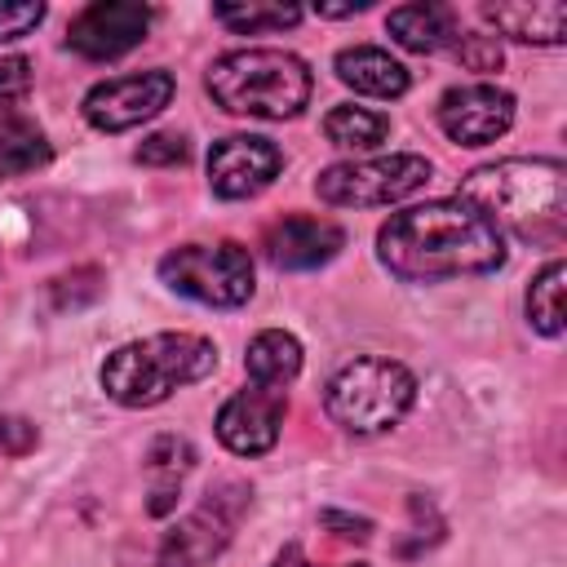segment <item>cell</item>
<instances>
[{
    "mask_svg": "<svg viewBox=\"0 0 567 567\" xmlns=\"http://www.w3.org/2000/svg\"><path fill=\"white\" fill-rule=\"evenodd\" d=\"M430 182V159L399 151V155H377V159H346L332 164L315 177V195L332 208H381L399 204L412 190Z\"/></svg>",
    "mask_w": 567,
    "mask_h": 567,
    "instance_id": "7",
    "label": "cell"
},
{
    "mask_svg": "<svg viewBox=\"0 0 567 567\" xmlns=\"http://www.w3.org/2000/svg\"><path fill=\"white\" fill-rule=\"evenodd\" d=\"M31 93V62L27 58H4L0 62V111H13Z\"/></svg>",
    "mask_w": 567,
    "mask_h": 567,
    "instance_id": "25",
    "label": "cell"
},
{
    "mask_svg": "<svg viewBox=\"0 0 567 567\" xmlns=\"http://www.w3.org/2000/svg\"><path fill=\"white\" fill-rule=\"evenodd\" d=\"M35 425L31 421H22V416H4L0 421V447L9 452V456H22V452H31L35 447Z\"/></svg>",
    "mask_w": 567,
    "mask_h": 567,
    "instance_id": "28",
    "label": "cell"
},
{
    "mask_svg": "<svg viewBox=\"0 0 567 567\" xmlns=\"http://www.w3.org/2000/svg\"><path fill=\"white\" fill-rule=\"evenodd\" d=\"M368 9V0H354V4H319L315 13H323V18H350V13H363Z\"/></svg>",
    "mask_w": 567,
    "mask_h": 567,
    "instance_id": "30",
    "label": "cell"
},
{
    "mask_svg": "<svg viewBox=\"0 0 567 567\" xmlns=\"http://www.w3.org/2000/svg\"><path fill=\"white\" fill-rule=\"evenodd\" d=\"M275 567H319L315 558H306V549L301 545H288L279 558H275ZM341 567H363V563H341Z\"/></svg>",
    "mask_w": 567,
    "mask_h": 567,
    "instance_id": "29",
    "label": "cell"
},
{
    "mask_svg": "<svg viewBox=\"0 0 567 567\" xmlns=\"http://www.w3.org/2000/svg\"><path fill=\"white\" fill-rule=\"evenodd\" d=\"M217 368V346L195 332H155L106 354L102 390L120 408H155L173 390L204 381Z\"/></svg>",
    "mask_w": 567,
    "mask_h": 567,
    "instance_id": "3",
    "label": "cell"
},
{
    "mask_svg": "<svg viewBox=\"0 0 567 567\" xmlns=\"http://www.w3.org/2000/svg\"><path fill=\"white\" fill-rule=\"evenodd\" d=\"M190 465H195V447H190L186 439L164 434V439L151 443V456H146V470H151V478H155L151 514H168V509H173L177 487H182V478L190 474Z\"/></svg>",
    "mask_w": 567,
    "mask_h": 567,
    "instance_id": "20",
    "label": "cell"
},
{
    "mask_svg": "<svg viewBox=\"0 0 567 567\" xmlns=\"http://www.w3.org/2000/svg\"><path fill=\"white\" fill-rule=\"evenodd\" d=\"M385 27L408 53H439L456 44V13L447 4H399L390 9Z\"/></svg>",
    "mask_w": 567,
    "mask_h": 567,
    "instance_id": "17",
    "label": "cell"
},
{
    "mask_svg": "<svg viewBox=\"0 0 567 567\" xmlns=\"http://www.w3.org/2000/svg\"><path fill=\"white\" fill-rule=\"evenodd\" d=\"M416 399V377L399 359L363 354L332 372L323 390L328 416L350 434H381L408 416Z\"/></svg>",
    "mask_w": 567,
    "mask_h": 567,
    "instance_id": "5",
    "label": "cell"
},
{
    "mask_svg": "<svg viewBox=\"0 0 567 567\" xmlns=\"http://www.w3.org/2000/svg\"><path fill=\"white\" fill-rule=\"evenodd\" d=\"M337 80L350 84L354 93H368V97H403L412 75L399 58H390L385 49L377 44H354V49H341L337 53Z\"/></svg>",
    "mask_w": 567,
    "mask_h": 567,
    "instance_id": "15",
    "label": "cell"
},
{
    "mask_svg": "<svg viewBox=\"0 0 567 567\" xmlns=\"http://www.w3.org/2000/svg\"><path fill=\"white\" fill-rule=\"evenodd\" d=\"M244 509H248V487H244V483H221V487H213V492L164 536L159 563H164V567H204V563H213V558L230 545V536H235Z\"/></svg>",
    "mask_w": 567,
    "mask_h": 567,
    "instance_id": "8",
    "label": "cell"
},
{
    "mask_svg": "<svg viewBox=\"0 0 567 567\" xmlns=\"http://www.w3.org/2000/svg\"><path fill=\"white\" fill-rule=\"evenodd\" d=\"M483 18L523 44H563L567 35V4L563 0H536V4H483Z\"/></svg>",
    "mask_w": 567,
    "mask_h": 567,
    "instance_id": "16",
    "label": "cell"
},
{
    "mask_svg": "<svg viewBox=\"0 0 567 567\" xmlns=\"http://www.w3.org/2000/svg\"><path fill=\"white\" fill-rule=\"evenodd\" d=\"M563 279H567V266L554 257V261H545V270L527 288V319L545 337L563 332Z\"/></svg>",
    "mask_w": 567,
    "mask_h": 567,
    "instance_id": "22",
    "label": "cell"
},
{
    "mask_svg": "<svg viewBox=\"0 0 567 567\" xmlns=\"http://www.w3.org/2000/svg\"><path fill=\"white\" fill-rule=\"evenodd\" d=\"M381 266L403 284H443L505 266V235L461 195L425 199L377 230Z\"/></svg>",
    "mask_w": 567,
    "mask_h": 567,
    "instance_id": "1",
    "label": "cell"
},
{
    "mask_svg": "<svg viewBox=\"0 0 567 567\" xmlns=\"http://www.w3.org/2000/svg\"><path fill=\"white\" fill-rule=\"evenodd\" d=\"M244 368H248V381L252 385H270V390H284L288 381H297L301 372V341L284 328H266L248 341V354H244Z\"/></svg>",
    "mask_w": 567,
    "mask_h": 567,
    "instance_id": "18",
    "label": "cell"
},
{
    "mask_svg": "<svg viewBox=\"0 0 567 567\" xmlns=\"http://www.w3.org/2000/svg\"><path fill=\"white\" fill-rule=\"evenodd\" d=\"M266 257L279 266V270H315L323 261H332L341 248H346V230L328 217H306V213H292V217H279L266 239H261Z\"/></svg>",
    "mask_w": 567,
    "mask_h": 567,
    "instance_id": "14",
    "label": "cell"
},
{
    "mask_svg": "<svg viewBox=\"0 0 567 567\" xmlns=\"http://www.w3.org/2000/svg\"><path fill=\"white\" fill-rule=\"evenodd\" d=\"M284 168V151L257 133H230L208 151V186L221 199H252L261 195Z\"/></svg>",
    "mask_w": 567,
    "mask_h": 567,
    "instance_id": "10",
    "label": "cell"
},
{
    "mask_svg": "<svg viewBox=\"0 0 567 567\" xmlns=\"http://www.w3.org/2000/svg\"><path fill=\"white\" fill-rule=\"evenodd\" d=\"M284 412H288V399L284 390H270V385H252L230 394L217 412V439L235 452V456H261L279 443V425H284Z\"/></svg>",
    "mask_w": 567,
    "mask_h": 567,
    "instance_id": "13",
    "label": "cell"
},
{
    "mask_svg": "<svg viewBox=\"0 0 567 567\" xmlns=\"http://www.w3.org/2000/svg\"><path fill=\"white\" fill-rule=\"evenodd\" d=\"M173 102V75L168 71H133L102 80L84 93V120L102 133H128L146 120H155Z\"/></svg>",
    "mask_w": 567,
    "mask_h": 567,
    "instance_id": "9",
    "label": "cell"
},
{
    "mask_svg": "<svg viewBox=\"0 0 567 567\" xmlns=\"http://www.w3.org/2000/svg\"><path fill=\"white\" fill-rule=\"evenodd\" d=\"M208 93L230 115L292 120L310 102V66L284 49H235L208 66Z\"/></svg>",
    "mask_w": 567,
    "mask_h": 567,
    "instance_id": "4",
    "label": "cell"
},
{
    "mask_svg": "<svg viewBox=\"0 0 567 567\" xmlns=\"http://www.w3.org/2000/svg\"><path fill=\"white\" fill-rule=\"evenodd\" d=\"M213 18L226 22V27L239 31V35H257V31L297 27V22H301V9H297V4H261V0H248V4H217Z\"/></svg>",
    "mask_w": 567,
    "mask_h": 567,
    "instance_id": "23",
    "label": "cell"
},
{
    "mask_svg": "<svg viewBox=\"0 0 567 567\" xmlns=\"http://www.w3.org/2000/svg\"><path fill=\"white\" fill-rule=\"evenodd\" d=\"M44 22V4H0V40H22Z\"/></svg>",
    "mask_w": 567,
    "mask_h": 567,
    "instance_id": "27",
    "label": "cell"
},
{
    "mask_svg": "<svg viewBox=\"0 0 567 567\" xmlns=\"http://www.w3.org/2000/svg\"><path fill=\"white\" fill-rule=\"evenodd\" d=\"M44 164H49L44 128L31 115H22L18 106L0 111V177H27Z\"/></svg>",
    "mask_w": 567,
    "mask_h": 567,
    "instance_id": "19",
    "label": "cell"
},
{
    "mask_svg": "<svg viewBox=\"0 0 567 567\" xmlns=\"http://www.w3.org/2000/svg\"><path fill=\"white\" fill-rule=\"evenodd\" d=\"M501 235L558 248L567 235V177L558 159H496L461 177L456 190Z\"/></svg>",
    "mask_w": 567,
    "mask_h": 567,
    "instance_id": "2",
    "label": "cell"
},
{
    "mask_svg": "<svg viewBox=\"0 0 567 567\" xmlns=\"http://www.w3.org/2000/svg\"><path fill=\"white\" fill-rule=\"evenodd\" d=\"M390 133V115L368 111V106H332L323 115V137L341 151H372Z\"/></svg>",
    "mask_w": 567,
    "mask_h": 567,
    "instance_id": "21",
    "label": "cell"
},
{
    "mask_svg": "<svg viewBox=\"0 0 567 567\" xmlns=\"http://www.w3.org/2000/svg\"><path fill=\"white\" fill-rule=\"evenodd\" d=\"M186 159V137L182 133H151L137 146V164H182Z\"/></svg>",
    "mask_w": 567,
    "mask_h": 567,
    "instance_id": "26",
    "label": "cell"
},
{
    "mask_svg": "<svg viewBox=\"0 0 567 567\" xmlns=\"http://www.w3.org/2000/svg\"><path fill=\"white\" fill-rule=\"evenodd\" d=\"M514 124V93L496 84H456L439 97V128L456 146H487Z\"/></svg>",
    "mask_w": 567,
    "mask_h": 567,
    "instance_id": "11",
    "label": "cell"
},
{
    "mask_svg": "<svg viewBox=\"0 0 567 567\" xmlns=\"http://www.w3.org/2000/svg\"><path fill=\"white\" fill-rule=\"evenodd\" d=\"M452 53L465 71H496L501 66V44L492 35H456Z\"/></svg>",
    "mask_w": 567,
    "mask_h": 567,
    "instance_id": "24",
    "label": "cell"
},
{
    "mask_svg": "<svg viewBox=\"0 0 567 567\" xmlns=\"http://www.w3.org/2000/svg\"><path fill=\"white\" fill-rule=\"evenodd\" d=\"M151 9L137 4V0H97L89 4L84 13L71 18V31H66V44L80 53V58H93V62H106V58H120L128 53L133 44H142V35L151 31Z\"/></svg>",
    "mask_w": 567,
    "mask_h": 567,
    "instance_id": "12",
    "label": "cell"
},
{
    "mask_svg": "<svg viewBox=\"0 0 567 567\" xmlns=\"http://www.w3.org/2000/svg\"><path fill=\"white\" fill-rule=\"evenodd\" d=\"M159 279L199 306L213 310H235L252 297V257L244 244L221 239V244H182L159 257Z\"/></svg>",
    "mask_w": 567,
    "mask_h": 567,
    "instance_id": "6",
    "label": "cell"
}]
</instances>
